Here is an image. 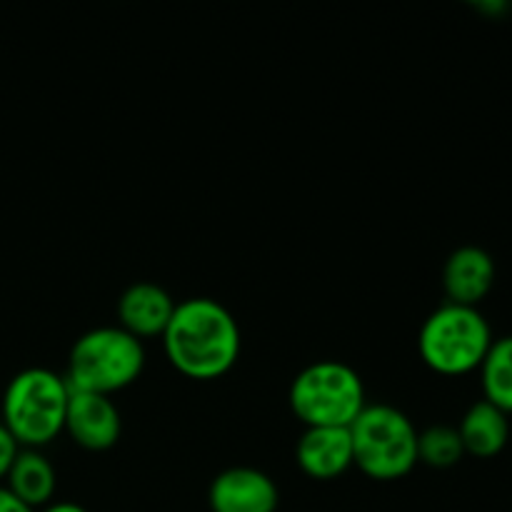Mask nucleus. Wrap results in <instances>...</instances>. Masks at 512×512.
<instances>
[{
	"mask_svg": "<svg viewBox=\"0 0 512 512\" xmlns=\"http://www.w3.org/2000/svg\"><path fill=\"white\" fill-rule=\"evenodd\" d=\"M163 348L170 365L185 378H223L240 358L238 320L218 300L188 298L175 305Z\"/></svg>",
	"mask_w": 512,
	"mask_h": 512,
	"instance_id": "1",
	"label": "nucleus"
},
{
	"mask_svg": "<svg viewBox=\"0 0 512 512\" xmlns=\"http://www.w3.org/2000/svg\"><path fill=\"white\" fill-rule=\"evenodd\" d=\"M70 385L48 368H28L15 375L3 395V420L20 448L40 450L65 430Z\"/></svg>",
	"mask_w": 512,
	"mask_h": 512,
	"instance_id": "2",
	"label": "nucleus"
},
{
	"mask_svg": "<svg viewBox=\"0 0 512 512\" xmlns=\"http://www.w3.org/2000/svg\"><path fill=\"white\" fill-rule=\"evenodd\" d=\"M493 330L478 308L443 303L425 318L418 335V353L433 373L458 378L480 370Z\"/></svg>",
	"mask_w": 512,
	"mask_h": 512,
	"instance_id": "3",
	"label": "nucleus"
},
{
	"mask_svg": "<svg viewBox=\"0 0 512 512\" xmlns=\"http://www.w3.org/2000/svg\"><path fill=\"white\" fill-rule=\"evenodd\" d=\"M353 465L370 480H400L418 465V430L393 405H365L350 425Z\"/></svg>",
	"mask_w": 512,
	"mask_h": 512,
	"instance_id": "4",
	"label": "nucleus"
},
{
	"mask_svg": "<svg viewBox=\"0 0 512 512\" xmlns=\"http://www.w3.org/2000/svg\"><path fill=\"white\" fill-rule=\"evenodd\" d=\"M145 368V350L123 328L105 325L75 340L68 358V385L85 393L113 395L130 388Z\"/></svg>",
	"mask_w": 512,
	"mask_h": 512,
	"instance_id": "5",
	"label": "nucleus"
},
{
	"mask_svg": "<svg viewBox=\"0 0 512 512\" xmlns=\"http://www.w3.org/2000/svg\"><path fill=\"white\" fill-rule=\"evenodd\" d=\"M290 408L305 428H350L365 410L363 380L340 360H320L295 375Z\"/></svg>",
	"mask_w": 512,
	"mask_h": 512,
	"instance_id": "6",
	"label": "nucleus"
},
{
	"mask_svg": "<svg viewBox=\"0 0 512 512\" xmlns=\"http://www.w3.org/2000/svg\"><path fill=\"white\" fill-rule=\"evenodd\" d=\"M75 445L90 453H103L118 445L123 433L120 410L115 408L108 395L85 393L70 388L68 413H65V430Z\"/></svg>",
	"mask_w": 512,
	"mask_h": 512,
	"instance_id": "7",
	"label": "nucleus"
},
{
	"mask_svg": "<svg viewBox=\"0 0 512 512\" xmlns=\"http://www.w3.org/2000/svg\"><path fill=\"white\" fill-rule=\"evenodd\" d=\"M280 490L268 473L255 468H228L208 488L213 512H275Z\"/></svg>",
	"mask_w": 512,
	"mask_h": 512,
	"instance_id": "8",
	"label": "nucleus"
},
{
	"mask_svg": "<svg viewBox=\"0 0 512 512\" xmlns=\"http://www.w3.org/2000/svg\"><path fill=\"white\" fill-rule=\"evenodd\" d=\"M495 285V260L478 245L453 250L443 268V290L448 303L478 308Z\"/></svg>",
	"mask_w": 512,
	"mask_h": 512,
	"instance_id": "9",
	"label": "nucleus"
},
{
	"mask_svg": "<svg viewBox=\"0 0 512 512\" xmlns=\"http://www.w3.org/2000/svg\"><path fill=\"white\" fill-rule=\"evenodd\" d=\"M295 460L308 478H340L353 468L350 428H305L295 445Z\"/></svg>",
	"mask_w": 512,
	"mask_h": 512,
	"instance_id": "10",
	"label": "nucleus"
},
{
	"mask_svg": "<svg viewBox=\"0 0 512 512\" xmlns=\"http://www.w3.org/2000/svg\"><path fill=\"white\" fill-rule=\"evenodd\" d=\"M175 300L155 283H133L118 300L120 328L133 338H163L175 313Z\"/></svg>",
	"mask_w": 512,
	"mask_h": 512,
	"instance_id": "11",
	"label": "nucleus"
},
{
	"mask_svg": "<svg viewBox=\"0 0 512 512\" xmlns=\"http://www.w3.org/2000/svg\"><path fill=\"white\" fill-rule=\"evenodd\" d=\"M510 415L495 408L488 400H478L468 408L458 425V435L463 440L465 453L473 458L488 460L505 450L510 440Z\"/></svg>",
	"mask_w": 512,
	"mask_h": 512,
	"instance_id": "12",
	"label": "nucleus"
},
{
	"mask_svg": "<svg viewBox=\"0 0 512 512\" xmlns=\"http://www.w3.org/2000/svg\"><path fill=\"white\" fill-rule=\"evenodd\" d=\"M5 480H8L5 488L33 510L50 505L55 495V485H58L53 463L40 450L30 448H20Z\"/></svg>",
	"mask_w": 512,
	"mask_h": 512,
	"instance_id": "13",
	"label": "nucleus"
},
{
	"mask_svg": "<svg viewBox=\"0 0 512 512\" xmlns=\"http://www.w3.org/2000/svg\"><path fill=\"white\" fill-rule=\"evenodd\" d=\"M483 400L512 415V335L493 340L483 365H480Z\"/></svg>",
	"mask_w": 512,
	"mask_h": 512,
	"instance_id": "14",
	"label": "nucleus"
},
{
	"mask_svg": "<svg viewBox=\"0 0 512 512\" xmlns=\"http://www.w3.org/2000/svg\"><path fill=\"white\" fill-rule=\"evenodd\" d=\"M465 448L460 440L458 428L450 425H433V428L418 433V463L435 470H448L463 460Z\"/></svg>",
	"mask_w": 512,
	"mask_h": 512,
	"instance_id": "15",
	"label": "nucleus"
},
{
	"mask_svg": "<svg viewBox=\"0 0 512 512\" xmlns=\"http://www.w3.org/2000/svg\"><path fill=\"white\" fill-rule=\"evenodd\" d=\"M18 453H20V445L15 443L13 435L8 433V428L0 423V480L8 475L10 465H13L15 455H18Z\"/></svg>",
	"mask_w": 512,
	"mask_h": 512,
	"instance_id": "16",
	"label": "nucleus"
},
{
	"mask_svg": "<svg viewBox=\"0 0 512 512\" xmlns=\"http://www.w3.org/2000/svg\"><path fill=\"white\" fill-rule=\"evenodd\" d=\"M0 512H35V510L28 508L23 500L15 498L5 485H0Z\"/></svg>",
	"mask_w": 512,
	"mask_h": 512,
	"instance_id": "17",
	"label": "nucleus"
},
{
	"mask_svg": "<svg viewBox=\"0 0 512 512\" xmlns=\"http://www.w3.org/2000/svg\"><path fill=\"white\" fill-rule=\"evenodd\" d=\"M43 512H88V510L78 503H50L45 505Z\"/></svg>",
	"mask_w": 512,
	"mask_h": 512,
	"instance_id": "18",
	"label": "nucleus"
}]
</instances>
